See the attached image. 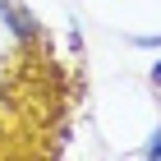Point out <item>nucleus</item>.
Listing matches in <instances>:
<instances>
[{
  "label": "nucleus",
  "instance_id": "obj_2",
  "mask_svg": "<svg viewBox=\"0 0 161 161\" xmlns=\"http://www.w3.org/2000/svg\"><path fill=\"white\" fill-rule=\"evenodd\" d=\"M134 46H147L152 51V46H161V37H134Z\"/></svg>",
  "mask_w": 161,
  "mask_h": 161
},
{
  "label": "nucleus",
  "instance_id": "obj_1",
  "mask_svg": "<svg viewBox=\"0 0 161 161\" xmlns=\"http://www.w3.org/2000/svg\"><path fill=\"white\" fill-rule=\"evenodd\" d=\"M143 157H161V129H157V134H152V143H147V147H143Z\"/></svg>",
  "mask_w": 161,
  "mask_h": 161
},
{
  "label": "nucleus",
  "instance_id": "obj_3",
  "mask_svg": "<svg viewBox=\"0 0 161 161\" xmlns=\"http://www.w3.org/2000/svg\"><path fill=\"white\" fill-rule=\"evenodd\" d=\"M152 83H161V60H157V64H152Z\"/></svg>",
  "mask_w": 161,
  "mask_h": 161
}]
</instances>
